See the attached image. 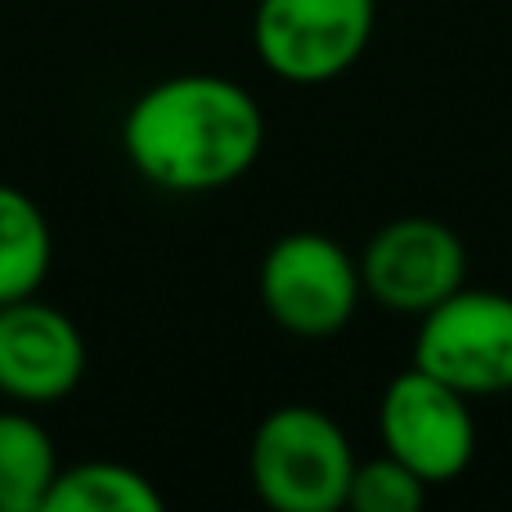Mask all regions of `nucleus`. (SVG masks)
<instances>
[{
    "instance_id": "1",
    "label": "nucleus",
    "mask_w": 512,
    "mask_h": 512,
    "mask_svg": "<svg viewBox=\"0 0 512 512\" xmlns=\"http://www.w3.org/2000/svg\"><path fill=\"white\" fill-rule=\"evenodd\" d=\"M122 149L140 180L162 194H216L256 167L265 113L234 77L180 72L126 108Z\"/></svg>"
},
{
    "instance_id": "6",
    "label": "nucleus",
    "mask_w": 512,
    "mask_h": 512,
    "mask_svg": "<svg viewBox=\"0 0 512 512\" xmlns=\"http://www.w3.org/2000/svg\"><path fill=\"white\" fill-rule=\"evenodd\" d=\"M382 454L400 459L427 486H450L477 459V418L463 391L409 364L378 400Z\"/></svg>"
},
{
    "instance_id": "9",
    "label": "nucleus",
    "mask_w": 512,
    "mask_h": 512,
    "mask_svg": "<svg viewBox=\"0 0 512 512\" xmlns=\"http://www.w3.org/2000/svg\"><path fill=\"white\" fill-rule=\"evenodd\" d=\"M54 234L36 198L0 185V306L36 297L50 279Z\"/></svg>"
},
{
    "instance_id": "7",
    "label": "nucleus",
    "mask_w": 512,
    "mask_h": 512,
    "mask_svg": "<svg viewBox=\"0 0 512 512\" xmlns=\"http://www.w3.org/2000/svg\"><path fill=\"white\" fill-rule=\"evenodd\" d=\"M364 297L391 315H427L468 283V248L436 216H396L360 256Z\"/></svg>"
},
{
    "instance_id": "11",
    "label": "nucleus",
    "mask_w": 512,
    "mask_h": 512,
    "mask_svg": "<svg viewBox=\"0 0 512 512\" xmlns=\"http://www.w3.org/2000/svg\"><path fill=\"white\" fill-rule=\"evenodd\" d=\"M162 495L140 468L113 459H86L54 477L45 512H158Z\"/></svg>"
},
{
    "instance_id": "3",
    "label": "nucleus",
    "mask_w": 512,
    "mask_h": 512,
    "mask_svg": "<svg viewBox=\"0 0 512 512\" xmlns=\"http://www.w3.org/2000/svg\"><path fill=\"white\" fill-rule=\"evenodd\" d=\"M261 306L283 333L301 342L337 337L364 301L360 256L319 230H292L265 252L256 274Z\"/></svg>"
},
{
    "instance_id": "2",
    "label": "nucleus",
    "mask_w": 512,
    "mask_h": 512,
    "mask_svg": "<svg viewBox=\"0 0 512 512\" xmlns=\"http://www.w3.org/2000/svg\"><path fill=\"white\" fill-rule=\"evenodd\" d=\"M355 450L346 432L315 405H279L256 423L248 445V477L261 504L274 512H337Z\"/></svg>"
},
{
    "instance_id": "4",
    "label": "nucleus",
    "mask_w": 512,
    "mask_h": 512,
    "mask_svg": "<svg viewBox=\"0 0 512 512\" xmlns=\"http://www.w3.org/2000/svg\"><path fill=\"white\" fill-rule=\"evenodd\" d=\"M378 0H256L252 45L265 72L292 86H328L364 59Z\"/></svg>"
},
{
    "instance_id": "10",
    "label": "nucleus",
    "mask_w": 512,
    "mask_h": 512,
    "mask_svg": "<svg viewBox=\"0 0 512 512\" xmlns=\"http://www.w3.org/2000/svg\"><path fill=\"white\" fill-rule=\"evenodd\" d=\"M59 454L32 414L0 409V512H45Z\"/></svg>"
},
{
    "instance_id": "5",
    "label": "nucleus",
    "mask_w": 512,
    "mask_h": 512,
    "mask_svg": "<svg viewBox=\"0 0 512 512\" xmlns=\"http://www.w3.org/2000/svg\"><path fill=\"white\" fill-rule=\"evenodd\" d=\"M414 364L468 400L512 391V297L463 283L418 315Z\"/></svg>"
},
{
    "instance_id": "12",
    "label": "nucleus",
    "mask_w": 512,
    "mask_h": 512,
    "mask_svg": "<svg viewBox=\"0 0 512 512\" xmlns=\"http://www.w3.org/2000/svg\"><path fill=\"white\" fill-rule=\"evenodd\" d=\"M427 481L414 477L400 459L378 454V459H355L351 486H346V508L351 512H418L427 504Z\"/></svg>"
},
{
    "instance_id": "8",
    "label": "nucleus",
    "mask_w": 512,
    "mask_h": 512,
    "mask_svg": "<svg viewBox=\"0 0 512 512\" xmlns=\"http://www.w3.org/2000/svg\"><path fill=\"white\" fill-rule=\"evenodd\" d=\"M86 378V337L59 306L23 297L0 306V396L59 405Z\"/></svg>"
}]
</instances>
